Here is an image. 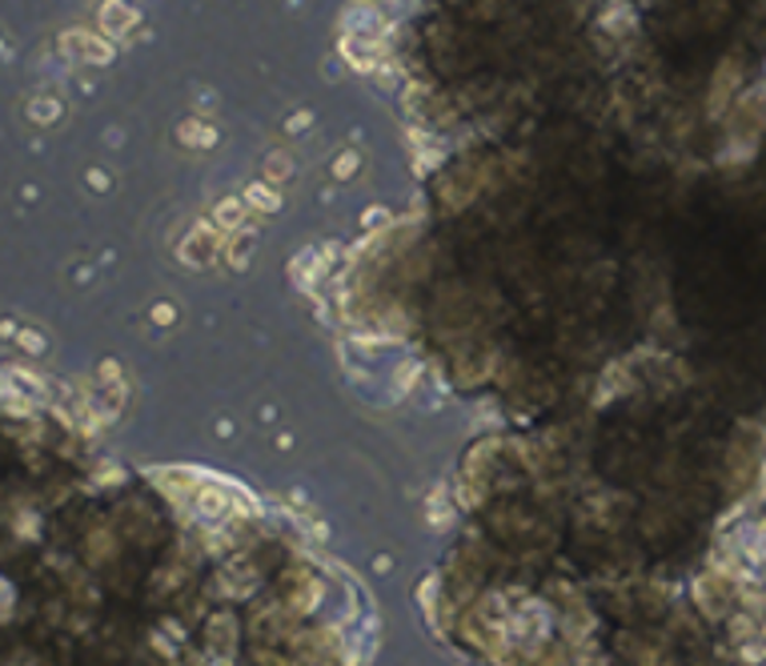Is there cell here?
<instances>
[{
	"label": "cell",
	"mask_w": 766,
	"mask_h": 666,
	"mask_svg": "<svg viewBox=\"0 0 766 666\" xmlns=\"http://www.w3.org/2000/svg\"><path fill=\"white\" fill-rule=\"evenodd\" d=\"M125 24H133V12L125 4H109L105 9V29L109 33H125Z\"/></svg>",
	"instance_id": "6da1fadb"
}]
</instances>
